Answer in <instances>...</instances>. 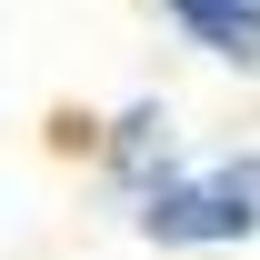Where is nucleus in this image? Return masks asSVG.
<instances>
[{
    "instance_id": "nucleus-2",
    "label": "nucleus",
    "mask_w": 260,
    "mask_h": 260,
    "mask_svg": "<svg viewBox=\"0 0 260 260\" xmlns=\"http://www.w3.org/2000/svg\"><path fill=\"white\" fill-rule=\"evenodd\" d=\"M180 20H190L210 50H230V60H260V0H170Z\"/></svg>"
},
{
    "instance_id": "nucleus-1",
    "label": "nucleus",
    "mask_w": 260,
    "mask_h": 260,
    "mask_svg": "<svg viewBox=\"0 0 260 260\" xmlns=\"http://www.w3.org/2000/svg\"><path fill=\"white\" fill-rule=\"evenodd\" d=\"M150 230L160 240H240V230H260V160L210 170L190 190H160L150 200Z\"/></svg>"
}]
</instances>
